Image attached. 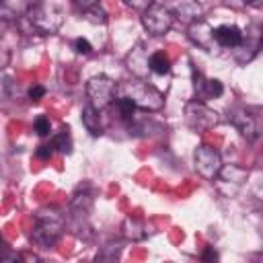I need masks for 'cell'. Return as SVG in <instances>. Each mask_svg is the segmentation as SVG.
<instances>
[{
	"label": "cell",
	"instance_id": "30bf717a",
	"mask_svg": "<svg viewBox=\"0 0 263 263\" xmlns=\"http://www.w3.org/2000/svg\"><path fill=\"white\" fill-rule=\"evenodd\" d=\"M187 35H189V39H191L197 47H201V49H205V51H212L214 45H216V41H214V27H210L203 18H197V21L189 23Z\"/></svg>",
	"mask_w": 263,
	"mask_h": 263
},
{
	"label": "cell",
	"instance_id": "4316f807",
	"mask_svg": "<svg viewBox=\"0 0 263 263\" xmlns=\"http://www.w3.org/2000/svg\"><path fill=\"white\" fill-rule=\"evenodd\" d=\"M43 95H45V86H41V84H33L29 88V99L31 101H39Z\"/></svg>",
	"mask_w": 263,
	"mask_h": 263
},
{
	"label": "cell",
	"instance_id": "8fae6325",
	"mask_svg": "<svg viewBox=\"0 0 263 263\" xmlns=\"http://www.w3.org/2000/svg\"><path fill=\"white\" fill-rule=\"evenodd\" d=\"M214 41L220 47H238L245 41V33L236 25H220L214 29Z\"/></svg>",
	"mask_w": 263,
	"mask_h": 263
},
{
	"label": "cell",
	"instance_id": "277c9868",
	"mask_svg": "<svg viewBox=\"0 0 263 263\" xmlns=\"http://www.w3.org/2000/svg\"><path fill=\"white\" fill-rule=\"evenodd\" d=\"M86 95H88V101L95 109H105L109 105H113L115 97H117V82L105 74H99V76H92L88 82H86Z\"/></svg>",
	"mask_w": 263,
	"mask_h": 263
},
{
	"label": "cell",
	"instance_id": "52a82bcc",
	"mask_svg": "<svg viewBox=\"0 0 263 263\" xmlns=\"http://www.w3.org/2000/svg\"><path fill=\"white\" fill-rule=\"evenodd\" d=\"M173 23H175V16L168 12V8L164 4H152L142 14V25L146 27L148 33H152L156 37L168 33L171 27H173Z\"/></svg>",
	"mask_w": 263,
	"mask_h": 263
},
{
	"label": "cell",
	"instance_id": "d4e9b609",
	"mask_svg": "<svg viewBox=\"0 0 263 263\" xmlns=\"http://www.w3.org/2000/svg\"><path fill=\"white\" fill-rule=\"evenodd\" d=\"M74 49H76L78 53H84V55H86V53H90V51H92V45H90L84 37H78V39L74 41Z\"/></svg>",
	"mask_w": 263,
	"mask_h": 263
},
{
	"label": "cell",
	"instance_id": "9c48e42d",
	"mask_svg": "<svg viewBox=\"0 0 263 263\" xmlns=\"http://www.w3.org/2000/svg\"><path fill=\"white\" fill-rule=\"evenodd\" d=\"M164 6L168 8V12L175 18H181V21H187V23H193V21L201 18V14H203V8L197 0H168Z\"/></svg>",
	"mask_w": 263,
	"mask_h": 263
},
{
	"label": "cell",
	"instance_id": "603a6c76",
	"mask_svg": "<svg viewBox=\"0 0 263 263\" xmlns=\"http://www.w3.org/2000/svg\"><path fill=\"white\" fill-rule=\"evenodd\" d=\"M226 6L232 8H261V0H224Z\"/></svg>",
	"mask_w": 263,
	"mask_h": 263
},
{
	"label": "cell",
	"instance_id": "7402d4cb",
	"mask_svg": "<svg viewBox=\"0 0 263 263\" xmlns=\"http://www.w3.org/2000/svg\"><path fill=\"white\" fill-rule=\"evenodd\" d=\"M16 259H18V253H14L4 240V236L0 234V261H16Z\"/></svg>",
	"mask_w": 263,
	"mask_h": 263
},
{
	"label": "cell",
	"instance_id": "484cf974",
	"mask_svg": "<svg viewBox=\"0 0 263 263\" xmlns=\"http://www.w3.org/2000/svg\"><path fill=\"white\" fill-rule=\"evenodd\" d=\"M53 152H55V150L51 148V144H41V146L37 148V152H35V154H37V158L47 160V158H51V156H53Z\"/></svg>",
	"mask_w": 263,
	"mask_h": 263
},
{
	"label": "cell",
	"instance_id": "9a60e30c",
	"mask_svg": "<svg viewBox=\"0 0 263 263\" xmlns=\"http://www.w3.org/2000/svg\"><path fill=\"white\" fill-rule=\"evenodd\" d=\"M148 68H150V72L164 76V74L171 72V60H168V55L164 51H154L148 58Z\"/></svg>",
	"mask_w": 263,
	"mask_h": 263
},
{
	"label": "cell",
	"instance_id": "44dd1931",
	"mask_svg": "<svg viewBox=\"0 0 263 263\" xmlns=\"http://www.w3.org/2000/svg\"><path fill=\"white\" fill-rule=\"evenodd\" d=\"M33 127L37 132V136H41V138L49 136V132H51V123H49V119L45 115H37L35 121H33Z\"/></svg>",
	"mask_w": 263,
	"mask_h": 263
},
{
	"label": "cell",
	"instance_id": "cb8c5ba5",
	"mask_svg": "<svg viewBox=\"0 0 263 263\" xmlns=\"http://www.w3.org/2000/svg\"><path fill=\"white\" fill-rule=\"evenodd\" d=\"M129 8H134V10H140V12H144L146 8H150L152 4H154V0H123Z\"/></svg>",
	"mask_w": 263,
	"mask_h": 263
},
{
	"label": "cell",
	"instance_id": "7a4b0ae2",
	"mask_svg": "<svg viewBox=\"0 0 263 263\" xmlns=\"http://www.w3.org/2000/svg\"><path fill=\"white\" fill-rule=\"evenodd\" d=\"M25 23L29 25V31H35L37 35H53L64 23V12L51 2L39 0L27 8Z\"/></svg>",
	"mask_w": 263,
	"mask_h": 263
},
{
	"label": "cell",
	"instance_id": "f1b7e54d",
	"mask_svg": "<svg viewBox=\"0 0 263 263\" xmlns=\"http://www.w3.org/2000/svg\"><path fill=\"white\" fill-rule=\"evenodd\" d=\"M82 10L84 8H90V6H95V4H99V0H74Z\"/></svg>",
	"mask_w": 263,
	"mask_h": 263
},
{
	"label": "cell",
	"instance_id": "ffe728a7",
	"mask_svg": "<svg viewBox=\"0 0 263 263\" xmlns=\"http://www.w3.org/2000/svg\"><path fill=\"white\" fill-rule=\"evenodd\" d=\"M84 14H86V21H90V23H95V25H103V23H107V14H105V10L103 8H99L97 4L95 6H90V8H84Z\"/></svg>",
	"mask_w": 263,
	"mask_h": 263
},
{
	"label": "cell",
	"instance_id": "4fadbf2b",
	"mask_svg": "<svg viewBox=\"0 0 263 263\" xmlns=\"http://www.w3.org/2000/svg\"><path fill=\"white\" fill-rule=\"evenodd\" d=\"M80 119H82V125L86 127V132L90 134V136H101L103 134V125H101V115H99V109H95L90 103L82 109V115H80Z\"/></svg>",
	"mask_w": 263,
	"mask_h": 263
},
{
	"label": "cell",
	"instance_id": "5bb4252c",
	"mask_svg": "<svg viewBox=\"0 0 263 263\" xmlns=\"http://www.w3.org/2000/svg\"><path fill=\"white\" fill-rule=\"evenodd\" d=\"M218 177H220L222 181H226V183H236V185H240V183L249 177V171L242 168V166H238V164H226V166L222 164Z\"/></svg>",
	"mask_w": 263,
	"mask_h": 263
},
{
	"label": "cell",
	"instance_id": "5b68a950",
	"mask_svg": "<svg viewBox=\"0 0 263 263\" xmlns=\"http://www.w3.org/2000/svg\"><path fill=\"white\" fill-rule=\"evenodd\" d=\"M185 121L193 132H208L218 125L220 117L203 101H189L185 105Z\"/></svg>",
	"mask_w": 263,
	"mask_h": 263
},
{
	"label": "cell",
	"instance_id": "e0dca14e",
	"mask_svg": "<svg viewBox=\"0 0 263 263\" xmlns=\"http://www.w3.org/2000/svg\"><path fill=\"white\" fill-rule=\"evenodd\" d=\"M224 92V84L218 78H205L201 86V99H218Z\"/></svg>",
	"mask_w": 263,
	"mask_h": 263
},
{
	"label": "cell",
	"instance_id": "6da1fadb",
	"mask_svg": "<svg viewBox=\"0 0 263 263\" xmlns=\"http://www.w3.org/2000/svg\"><path fill=\"white\" fill-rule=\"evenodd\" d=\"M64 232V214L60 212V208L49 205V208H41L35 214L33 220V232H31V240L41 247V249H49L58 242V238Z\"/></svg>",
	"mask_w": 263,
	"mask_h": 263
},
{
	"label": "cell",
	"instance_id": "3957f363",
	"mask_svg": "<svg viewBox=\"0 0 263 263\" xmlns=\"http://www.w3.org/2000/svg\"><path fill=\"white\" fill-rule=\"evenodd\" d=\"M125 97L134 103L136 109H142V111H160L162 105H164V95L156 86L144 82L142 78L127 84V95Z\"/></svg>",
	"mask_w": 263,
	"mask_h": 263
},
{
	"label": "cell",
	"instance_id": "83f0119b",
	"mask_svg": "<svg viewBox=\"0 0 263 263\" xmlns=\"http://www.w3.org/2000/svg\"><path fill=\"white\" fill-rule=\"evenodd\" d=\"M201 259H203V261H214V259H218V255H216L214 247H205V251H203Z\"/></svg>",
	"mask_w": 263,
	"mask_h": 263
},
{
	"label": "cell",
	"instance_id": "ac0fdd59",
	"mask_svg": "<svg viewBox=\"0 0 263 263\" xmlns=\"http://www.w3.org/2000/svg\"><path fill=\"white\" fill-rule=\"evenodd\" d=\"M123 228H125V236L132 238V240H142V238L146 236V230H144V226H142L140 220L127 218L125 224H123Z\"/></svg>",
	"mask_w": 263,
	"mask_h": 263
},
{
	"label": "cell",
	"instance_id": "8992f818",
	"mask_svg": "<svg viewBox=\"0 0 263 263\" xmlns=\"http://www.w3.org/2000/svg\"><path fill=\"white\" fill-rule=\"evenodd\" d=\"M193 162H195V171L208 179V181H216L218 179V173L222 168V156L216 148L208 146V144H201L195 148V154H193Z\"/></svg>",
	"mask_w": 263,
	"mask_h": 263
},
{
	"label": "cell",
	"instance_id": "2e32d148",
	"mask_svg": "<svg viewBox=\"0 0 263 263\" xmlns=\"http://www.w3.org/2000/svg\"><path fill=\"white\" fill-rule=\"evenodd\" d=\"M51 148L55 152H62V154H70L72 152V136H70V127L68 125H62V129L53 136Z\"/></svg>",
	"mask_w": 263,
	"mask_h": 263
},
{
	"label": "cell",
	"instance_id": "7c38bea8",
	"mask_svg": "<svg viewBox=\"0 0 263 263\" xmlns=\"http://www.w3.org/2000/svg\"><path fill=\"white\" fill-rule=\"evenodd\" d=\"M125 64H127L129 72H132L136 78H144V76L150 72V68H148V53H146V49H144L142 43H138V45L127 53Z\"/></svg>",
	"mask_w": 263,
	"mask_h": 263
},
{
	"label": "cell",
	"instance_id": "f546056e",
	"mask_svg": "<svg viewBox=\"0 0 263 263\" xmlns=\"http://www.w3.org/2000/svg\"><path fill=\"white\" fill-rule=\"evenodd\" d=\"M0 4H2V0H0Z\"/></svg>",
	"mask_w": 263,
	"mask_h": 263
},
{
	"label": "cell",
	"instance_id": "d6986e66",
	"mask_svg": "<svg viewBox=\"0 0 263 263\" xmlns=\"http://www.w3.org/2000/svg\"><path fill=\"white\" fill-rule=\"evenodd\" d=\"M115 107L119 109V115H121V119H125V121H129L132 117H134V113H136V107H134V103L127 99V97H115Z\"/></svg>",
	"mask_w": 263,
	"mask_h": 263
},
{
	"label": "cell",
	"instance_id": "ba28073f",
	"mask_svg": "<svg viewBox=\"0 0 263 263\" xmlns=\"http://www.w3.org/2000/svg\"><path fill=\"white\" fill-rule=\"evenodd\" d=\"M230 121H232V125H234L247 140H257V136H259V125H257L255 115H253L249 109H242V107L232 109V111H230Z\"/></svg>",
	"mask_w": 263,
	"mask_h": 263
}]
</instances>
